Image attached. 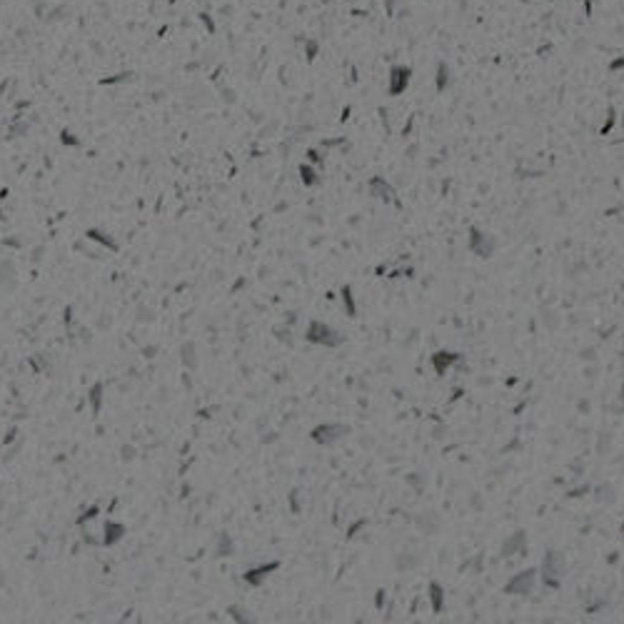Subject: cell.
<instances>
[{"mask_svg":"<svg viewBox=\"0 0 624 624\" xmlns=\"http://www.w3.org/2000/svg\"><path fill=\"white\" fill-rule=\"evenodd\" d=\"M564 569H567V564H564V557H562L559 552H549V554L544 557V562H542L544 582H549V584H557V582L564 577Z\"/></svg>","mask_w":624,"mask_h":624,"instance_id":"obj_1","label":"cell"},{"mask_svg":"<svg viewBox=\"0 0 624 624\" xmlns=\"http://www.w3.org/2000/svg\"><path fill=\"white\" fill-rule=\"evenodd\" d=\"M372 190H375L377 198H382V200H390V198H392V190H390V185H387L382 178H375V180H372Z\"/></svg>","mask_w":624,"mask_h":624,"instance_id":"obj_6","label":"cell"},{"mask_svg":"<svg viewBox=\"0 0 624 624\" xmlns=\"http://www.w3.org/2000/svg\"><path fill=\"white\" fill-rule=\"evenodd\" d=\"M494 247H497V242H494V237H492L489 232H482V230L472 227V235H469V250H472L477 257H489V255L494 252Z\"/></svg>","mask_w":624,"mask_h":624,"instance_id":"obj_2","label":"cell"},{"mask_svg":"<svg viewBox=\"0 0 624 624\" xmlns=\"http://www.w3.org/2000/svg\"><path fill=\"white\" fill-rule=\"evenodd\" d=\"M457 360H459V355H454V352H437V355L432 357L437 375H444V372H447V367H449V365H454Z\"/></svg>","mask_w":624,"mask_h":624,"instance_id":"obj_5","label":"cell"},{"mask_svg":"<svg viewBox=\"0 0 624 624\" xmlns=\"http://www.w3.org/2000/svg\"><path fill=\"white\" fill-rule=\"evenodd\" d=\"M429 592H432L434 609H442V589H439V584H432V587H429Z\"/></svg>","mask_w":624,"mask_h":624,"instance_id":"obj_7","label":"cell"},{"mask_svg":"<svg viewBox=\"0 0 624 624\" xmlns=\"http://www.w3.org/2000/svg\"><path fill=\"white\" fill-rule=\"evenodd\" d=\"M307 337H310L312 342H320V345H337V342H340V337L335 335V330H332V327H327V325H322V322L310 325Z\"/></svg>","mask_w":624,"mask_h":624,"instance_id":"obj_4","label":"cell"},{"mask_svg":"<svg viewBox=\"0 0 624 624\" xmlns=\"http://www.w3.org/2000/svg\"><path fill=\"white\" fill-rule=\"evenodd\" d=\"M534 569H524V572H519V574H514L509 582H507V587H504V592L507 594H529L532 589H534Z\"/></svg>","mask_w":624,"mask_h":624,"instance_id":"obj_3","label":"cell"},{"mask_svg":"<svg viewBox=\"0 0 624 624\" xmlns=\"http://www.w3.org/2000/svg\"><path fill=\"white\" fill-rule=\"evenodd\" d=\"M622 405H624V387H622Z\"/></svg>","mask_w":624,"mask_h":624,"instance_id":"obj_8","label":"cell"}]
</instances>
